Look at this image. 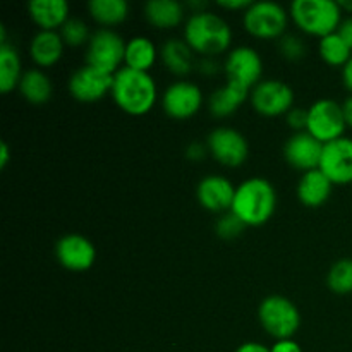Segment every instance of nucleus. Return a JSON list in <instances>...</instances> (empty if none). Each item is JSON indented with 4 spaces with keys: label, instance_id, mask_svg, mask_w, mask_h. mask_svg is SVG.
<instances>
[{
    "label": "nucleus",
    "instance_id": "f257e3e1",
    "mask_svg": "<svg viewBox=\"0 0 352 352\" xmlns=\"http://www.w3.org/2000/svg\"><path fill=\"white\" fill-rule=\"evenodd\" d=\"M112 95L116 105L133 117L146 116L158 102V86L150 72L120 67L113 74Z\"/></svg>",
    "mask_w": 352,
    "mask_h": 352
},
{
    "label": "nucleus",
    "instance_id": "f03ea898",
    "mask_svg": "<svg viewBox=\"0 0 352 352\" xmlns=\"http://www.w3.org/2000/svg\"><path fill=\"white\" fill-rule=\"evenodd\" d=\"M277 210V191L265 177H250L236 188L230 212L246 227H260Z\"/></svg>",
    "mask_w": 352,
    "mask_h": 352
},
{
    "label": "nucleus",
    "instance_id": "7ed1b4c3",
    "mask_svg": "<svg viewBox=\"0 0 352 352\" xmlns=\"http://www.w3.org/2000/svg\"><path fill=\"white\" fill-rule=\"evenodd\" d=\"M184 40L195 54L215 57L229 50L232 30L229 23L212 10L191 14L184 24Z\"/></svg>",
    "mask_w": 352,
    "mask_h": 352
},
{
    "label": "nucleus",
    "instance_id": "20e7f679",
    "mask_svg": "<svg viewBox=\"0 0 352 352\" xmlns=\"http://www.w3.org/2000/svg\"><path fill=\"white\" fill-rule=\"evenodd\" d=\"M289 12L302 33L318 38L336 33L342 23V9L336 0H294Z\"/></svg>",
    "mask_w": 352,
    "mask_h": 352
},
{
    "label": "nucleus",
    "instance_id": "39448f33",
    "mask_svg": "<svg viewBox=\"0 0 352 352\" xmlns=\"http://www.w3.org/2000/svg\"><path fill=\"white\" fill-rule=\"evenodd\" d=\"M258 320L265 332L275 340L292 339L301 327V313L289 298L274 294L258 306Z\"/></svg>",
    "mask_w": 352,
    "mask_h": 352
},
{
    "label": "nucleus",
    "instance_id": "423d86ee",
    "mask_svg": "<svg viewBox=\"0 0 352 352\" xmlns=\"http://www.w3.org/2000/svg\"><path fill=\"white\" fill-rule=\"evenodd\" d=\"M289 17L284 6L270 0L253 2L243 12V26L251 36L260 40H278L285 34Z\"/></svg>",
    "mask_w": 352,
    "mask_h": 352
},
{
    "label": "nucleus",
    "instance_id": "0eeeda50",
    "mask_svg": "<svg viewBox=\"0 0 352 352\" xmlns=\"http://www.w3.org/2000/svg\"><path fill=\"white\" fill-rule=\"evenodd\" d=\"M126 43L127 40H124L117 31L109 28L96 30L86 45V64L113 76L124 67Z\"/></svg>",
    "mask_w": 352,
    "mask_h": 352
},
{
    "label": "nucleus",
    "instance_id": "6e6552de",
    "mask_svg": "<svg viewBox=\"0 0 352 352\" xmlns=\"http://www.w3.org/2000/svg\"><path fill=\"white\" fill-rule=\"evenodd\" d=\"M347 129L346 116L340 103L336 100L322 98L308 107V126L306 131L320 143L327 144L344 138Z\"/></svg>",
    "mask_w": 352,
    "mask_h": 352
},
{
    "label": "nucleus",
    "instance_id": "1a4fd4ad",
    "mask_svg": "<svg viewBox=\"0 0 352 352\" xmlns=\"http://www.w3.org/2000/svg\"><path fill=\"white\" fill-rule=\"evenodd\" d=\"M250 102L260 116L280 117L294 107V91L282 79H261L251 89Z\"/></svg>",
    "mask_w": 352,
    "mask_h": 352
},
{
    "label": "nucleus",
    "instance_id": "9d476101",
    "mask_svg": "<svg viewBox=\"0 0 352 352\" xmlns=\"http://www.w3.org/2000/svg\"><path fill=\"white\" fill-rule=\"evenodd\" d=\"M208 153L223 167L237 168L250 157L246 136L234 127H217L206 138Z\"/></svg>",
    "mask_w": 352,
    "mask_h": 352
},
{
    "label": "nucleus",
    "instance_id": "9b49d317",
    "mask_svg": "<svg viewBox=\"0 0 352 352\" xmlns=\"http://www.w3.org/2000/svg\"><path fill=\"white\" fill-rule=\"evenodd\" d=\"M223 72L227 81L237 82L251 91L263 76V58L258 54L256 48L239 45L232 50L227 52L226 62H223Z\"/></svg>",
    "mask_w": 352,
    "mask_h": 352
},
{
    "label": "nucleus",
    "instance_id": "f8f14e48",
    "mask_svg": "<svg viewBox=\"0 0 352 352\" xmlns=\"http://www.w3.org/2000/svg\"><path fill=\"white\" fill-rule=\"evenodd\" d=\"M203 107V91L191 81H175L165 88L162 95V109L168 117L186 120L195 117Z\"/></svg>",
    "mask_w": 352,
    "mask_h": 352
},
{
    "label": "nucleus",
    "instance_id": "ddd939ff",
    "mask_svg": "<svg viewBox=\"0 0 352 352\" xmlns=\"http://www.w3.org/2000/svg\"><path fill=\"white\" fill-rule=\"evenodd\" d=\"M113 76L85 64L76 69L67 81L72 98L82 103L100 102L112 91Z\"/></svg>",
    "mask_w": 352,
    "mask_h": 352
},
{
    "label": "nucleus",
    "instance_id": "4468645a",
    "mask_svg": "<svg viewBox=\"0 0 352 352\" xmlns=\"http://www.w3.org/2000/svg\"><path fill=\"white\" fill-rule=\"evenodd\" d=\"M55 258L69 272H86L95 265L96 248L82 234H65L55 244Z\"/></svg>",
    "mask_w": 352,
    "mask_h": 352
},
{
    "label": "nucleus",
    "instance_id": "2eb2a0df",
    "mask_svg": "<svg viewBox=\"0 0 352 352\" xmlns=\"http://www.w3.org/2000/svg\"><path fill=\"white\" fill-rule=\"evenodd\" d=\"M320 170L330 179L333 186H346L352 182V140L339 138L323 144Z\"/></svg>",
    "mask_w": 352,
    "mask_h": 352
},
{
    "label": "nucleus",
    "instance_id": "dca6fc26",
    "mask_svg": "<svg viewBox=\"0 0 352 352\" xmlns=\"http://www.w3.org/2000/svg\"><path fill=\"white\" fill-rule=\"evenodd\" d=\"M236 188L237 186H234L226 175L210 174L198 182L196 198L199 205L208 212L227 213L232 208Z\"/></svg>",
    "mask_w": 352,
    "mask_h": 352
},
{
    "label": "nucleus",
    "instance_id": "f3484780",
    "mask_svg": "<svg viewBox=\"0 0 352 352\" xmlns=\"http://www.w3.org/2000/svg\"><path fill=\"white\" fill-rule=\"evenodd\" d=\"M323 143L313 138L308 131L294 133L284 144V158L292 168L302 174L320 167Z\"/></svg>",
    "mask_w": 352,
    "mask_h": 352
},
{
    "label": "nucleus",
    "instance_id": "a211bd4d",
    "mask_svg": "<svg viewBox=\"0 0 352 352\" xmlns=\"http://www.w3.org/2000/svg\"><path fill=\"white\" fill-rule=\"evenodd\" d=\"M332 189L333 184L330 179L320 168H315L301 175L296 186V196L308 208H318L329 201Z\"/></svg>",
    "mask_w": 352,
    "mask_h": 352
},
{
    "label": "nucleus",
    "instance_id": "6ab92c4d",
    "mask_svg": "<svg viewBox=\"0 0 352 352\" xmlns=\"http://www.w3.org/2000/svg\"><path fill=\"white\" fill-rule=\"evenodd\" d=\"M65 43L58 31H36L30 41L31 60L38 67H52L64 55Z\"/></svg>",
    "mask_w": 352,
    "mask_h": 352
},
{
    "label": "nucleus",
    "instance_id": "aec40b11",
    "mask_svg": "<svg viewBox=\"0 0 352 352\" xmlns=\"http://www.w3.org/2000/svg\"><path fill=\"white\" fill-rule=\"evenodd\" d=\"M28 12L40 30L57 31L67 23L69 3L65 0H31Z\"/></svg>",
    "mask_w": 352,
    "mask_h": 352
},
{
    "label": "nucleus",
    "instance_id": "412c9836",
    "mask_svg": "<svg viewBox=\"0 0 352 352\" xmlns=\"http://www.w3.org/2000/svg\"><path fill=\"white\" fill-rule=\"evenodd\" d=\"M160 60L168 72L186 76L196 67L195 50L186 43L184 38H168L160 47Z\"/></svg>",
    "mask_w": 352,
    "mask_h": 352
},
{
    "label": "nucleus",
    "instance_id": "4be33fe9",
    "mask_svg": "<svg viewBox=\"0 0 352 352\" xmlns=\"http://www.w3.org/2000/svg\"><path fill=\"white\" fill-rule=\"evenodd\" d=\"M250 89L237 82L227 81L222 88L215 89L208 98V109L213 117L226 119L236 113L250 96Z\"/></svg>",
    "mask_w": 352,
    "mask_h": 352
},
{
    "label": "nucleus",
    "instance_id": "5701e85b",
    "mask_svg": "<svg viewBox=\"0 0 352 352\" xmlns=\"http://www.w3.org/2000/svg\"><path fill=\"white\" fill-rule=\"evenodd\" d=\"M160 58V48L153 43V40L144 34H138L127 40L124 65L134 71L150 72V69Z\"/></svg>",
    "mask_w": 352,
    "mask_h": 352
},
{
    "label": "nucleus",
    "instance_id": "b1692460",
    "mask_svg": "<svg viewBox=\"0 0 352 352\" xmlns=\"http://www.w3.org/2000/svg\"><path fill=\"white\" fill-rule=\"evenodd\" d=\"M143 12L151 26L158 30H172L184 19L186 6L177 0H148Z\"/></svg>",
    "mask_w": 352,
    "mask_h": 352
},
{
    "label": "nucleus",
    "instance_id": "393cba45",
    "mask_svg": "<svg viewBox=\"0 0 352 352\" xmlns=\"http://www.w3.org/2000/svg\"><path fill=\"white\" fill-rule=\"evenodd\" d=\"M17 89L24 100H28L33 105H41L52 98L54 85H52V79L48 78L47 72H43L41 69H28V71H24Z\"/></svg>",
    "mask_w": 352,
    "mask_h": 352
},
{
    "label": "nucleus",
    "instance_id": "a878e982",
    "mask_svg": "<svg viewBox=\"0 0 352 352\" xmlns=\"http://www.w3.org/2000/svg\"><path fill=\"white\" fill-rule=\"evenodd\" d=\"M23 74L19 52L10 43L0 45V91L10 93L12 89L19 88Z\"/></svg>",
    "mask_w": 352,
    "mask_h": 352
},
{
    "label": "nucleus",
    "instance_id": "bb28decb",
    "mask_svg": "<svg viewBox=\"0 0 352 352\" xmlns=\"http://www.w3.org/2000/svg\"><path fill=\"white\" fill-rule=\"evenodd\" d=\"M88 10L96 23L112 30V26H117L127 19L129 3L126 0H89Z\"/></svg>",
    "mask_w": 352,
    "mask_h": 352
},
{
    "label": "nucleus",
    "instance_id": "cd10ccee",
    "mask_svg": "<svg viewBox=\"0 0 352 352\" xmlns=\"http://www.w3.org/2000/svg\"><path fill=\"white\" fill-rule=\"evenodd\" d=\"M318 54L325 64L332 67H344L352 57V50L349 45L344 41V38L339 33H332L329 36L320 38Z\"/></svg>",
    "mask_w": 352,
    "mask_h": 352
},
{
    "label": "nucleus",
    "instance_id": "c85d7f7f",
    "mask_svg": "<svg viewBox=\"0 0 352 352\" xmlns=\"http://www.w3.org/2000/svg\"><path fill=\"white\" fill-rule=\"evenodd\" d=\"M327 285L336 294H352V258H340L330 267Z\"/></svg>",
    "mask_w": 352,
    "mask_h": 352
},
{
    "label": "nucleus",
    "instance_id": "c756f323",
    "mask_svg": "<svg viewBox=\"0 0 352 352\" xmlns=\"http://www.w3.org/2000/svg\"><path fill=\"white\" fill-rule=\"evenodd\" d=\"M58 33H60L64 43L72 48L88 45L89 38H91L88 24H86L82 19H79V17H69L67 23L60 28Z\"/></svg>",
    "mask_w": 352,
    "mask_h": 352
},
{
    "label": "nucleus",
    "instance_id": "7c9ffc66",
    "mask_svg": "<svg viewBox=\"0 0 352 352\" xmlns=\"http://www.w3.org/2000/svg\"><path fill=\"white\" fill-rule=\"evenodd\" d=\"M278 52H280L282 57L285 60L298 62L301 58H305L306 55V43L302 41V38H299L298 34H287L278 38Z\"/></svg>",
    "mask_w": 352,
    "mask_h": 352
},
{
    "label": "nucleus",
    "instance_id": "2f4dec72",
    "mask_svg": "<svg viewBox=\"0 0 352 352\" xmlns=\"http://www.w3.org/2000/svg\"><path fill=\"white\" fill-rule=\"evenodd\" d=\"M244 229H246V226L232 212L222 213L220 219L215 222V232L222 239H236Z\"/></svg>",
    "mask_w": 352,
    "mask_h": 352
},
{
    "label": "nucleus",
    "instance_id": "473e14b6",
    "mask_svg": "<svg viewBox=\"0 0 352 352\" xmlns=\"http://www.w3.org/2000/svg\"><path fill=\"white\" fill-rule=\"evenodd\" d=\"M285 122L294 133H301L306 131L308 126V109H301V107H292L287 113H285Z\"/></svg>",
    "mask_w": 352,
    "mask_h": 352
},
{
    "label": "nucleus",
    "instance_id": "72a5a7b5",
    "mask_svg": "<svg viewBox=\"0 0 352 352\" xmlns=\"http://www.w3.org/2000/svg\"><path fill=\"white\" fill-rule=\"evenodd\" d=\"M208 155V146L203 143H191L186 148V157L192 162H199Z\"/></svg>",
    "mask_w": 352,
    "mask_h": 352
},
{
    "label": "nucleus",
    "instance_id": "f704fd0d",
    "mask_svg": "<svg viewBox=\"0 0 352 352\" xmlns=\"http://www.w3.org/2000/svg\"><path fill=\"white\" fill-rule=\"evenodd\" d=\"M196 69L203 76H213L219 72V64H217V60L213 57H203L196 62Z\"/></svg>",
    "mask_w": 352,
    "mask_h": 352
},
{
    "label": "nucleus",
    "instance_id": "c9c22d12",
    "mask_svg": "<svg viewBox=\"0 0 352 352\" xmlns=\"http://www.w3.org/2000/svg\"><path fill=\"white\" fill-rule=\"evenodd\" d=\"M270 352H302V347L294 339H284L275 340L274 346L270 347Z\"/></svg>",
    "mask_w": 352,
    "mask_h": 352
},
{
    "label": "nucleus",
    "instance_id": "e433bc0d",
    "mask_svg": "<svg viewBox=\"0 0 352 352\" xmlns=\"http://www.w3.org/2000/svg\"><path fill=\"white\" fill-rule=\"evenodd\" d=\"M251 3H253L251 0H219L217 6L226 10H243L244 12Z\"/></svg>",
    "mask_w": 352,
    "mask_h": 352
},
{
    "label": "nucleus",
    "instance_id": "4c0bfd02",
    "mask_svg": "<svg viewBox=\"0 0 352 352\" xmlns=\"http://www.w3.org/2000/svg\"><path fill=\"white\" fill-rule=\"evenodd\" d=\"M337 33L340 34V36L344 38V41H346L347 45L351 47L352 50V16L346 17V19H342V23H340L339 30H337Z\"/></svg>",
    "mask_w": 352,
    "mask_h": 352
},
{
    "label": "nucleus",
    "instance_id": "58836bf2",
    "mask_svg": "<svg viewBox=\"0 0 352 352\" xmlns=\"http://www.w3.org/2000/svg\"><path fill=\"white\" fill-rule=\"evenodd\" d=\"M236 352H270V347L260 342H244L237 347Z\"/></svg>",
    "mask_w": 352,
    "mask_h": 352
},
{
    "label": "nucleus",
    "instance_id": "ea45409f",
    "mask_svg": "<svg viewBox=\"0 0 352 352\" xmlns=\"http://www.w3.org/2000/svg\"><path fill=\"white\" fill-rule=\"evenodd\" d=\"M342 82L347 89L352 93V57L346 65L342 67Z\"/></svg>",
    "mask_w": 352,
    "mask_h": 352
},
{
    "label": "nucleus",
    "instance_id": "a19ab883",
    "mask_svg": "<svg viewBox=\"0 0 352 352\" xmlns=\"http://www.w3.org/2000/svg\"><path fill=\"white\" fill-rule=\"evenodd\" d=\"M186 7H188V9H191V10H192L191 14L205 12L206 7H208V2H205V0H191V2L186 3Z\"/></svg>",
    "mask_w": 352,
    "mask_h": 352
},
{
    "label": "nucleus",
    "instance_id": "79ce46f5",
    "mask_svg": "<svg viewBox=\"0 0 352 352\" xmlns=\"http://www.w3.org/2000/svg\"><path fill=\"white\" fill-rule=\"evenodd\" d=\"M9 158H10L9 144H7L6 141H2V144H0V168L7 167V164H9Z\"/></svg>",
    "mask_w": 352,
    "mask_h": 352
},
{
    "label": "nucleus",
    "instance_id": "37998d69",
    "mask_svg": "<svg viewBox=\"0 0 352 352\" xmlns=\"http://www.w3.org/2000/svg\"><path fill=\"white\" fill-rule=\"evenodd\" d=\"M342 109H344V116H346L347 126L352 127V95L342 103Z\"/></svg>",
    "mask_w": 352,
    "mask_h": 352
},
{
    "label": "nucleus",
    "instance_id": "c03bdc74",
    "mask_svg": "<svg viewBox=\"0 0 352 352\" xmlns=\"http://www.w3.org/2000/svg\"><path fill=\"white\" fill-rule=\"evenodd\" d=\"M339 6H340V9H342V10H346V12L352 14V0H340Z\"/></svg>",
    "mask_w": 352,
    "mask_h": 352
}]
</instances>
